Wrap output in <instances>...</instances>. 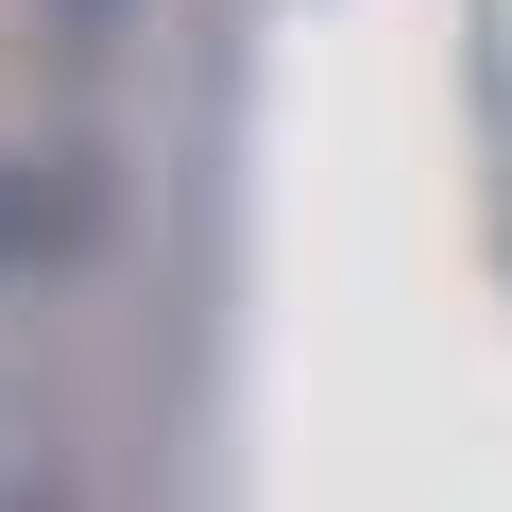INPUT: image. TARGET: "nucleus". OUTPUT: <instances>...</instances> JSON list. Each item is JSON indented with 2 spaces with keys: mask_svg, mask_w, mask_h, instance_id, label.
<instances>
[{
  "mask_svg": "<svg viewBox=\"0 0 512 512\" xmlns=\"http://www.w3.org/2000/svg\"><path fill=\"white\" fill-rule=\"evenodd\" d=\"M86 239H103V188H86V171L0 154V291H18V274H69Z\"/></svg>",
  "mask_w": 512,
  "mask_h": 512,
  "instance_id": "nucleus-1",
  "label": "nucleus"
},
{
  "mask_svg": "<svg viewBox=\"0 0 512 512\" xmlns=\"http://www.w3.org/2000/svg\"><path fill=\"white\" fill-rule=\"evenodd\" d=\"M52 18H69V35H120V0H52Z\"/></svg>",
  "mask_w": 512,
  "mask_h": 512,
  "instance_id": "nucleus-2",
  "label": "nucleus"
}]
</instances>
